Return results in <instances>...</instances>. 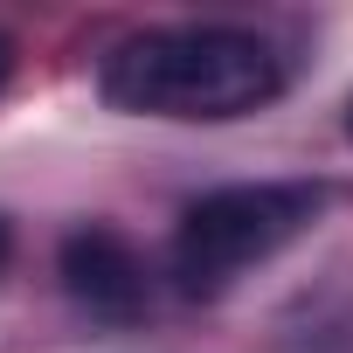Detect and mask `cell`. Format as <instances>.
Instances as JSON below:
<instances>
[{
	"instance_id": "obj_1",
	"label": "cell",
	"mask_w": 353,
	"mask_h": 353,
	"mask_svg": "<svg viewBox=\"0 0 353 353\" xmlns=\"http://www.w3.org/2000/svg\"><path fill=\"white\" fill-rule=\"evenodd\" d=\"M97 90L111 111H132V118L229 125L263 111L284 90V56L236 21H173V28L125 35L104 56Z\"/></svg>"
},
{
	"instance_id": "obj_7",
	"label": "cell",
	"mask_w": 353,
	"mask_h": 353,
	"mask_svg": "<svg viewBox=\"0 0 353 353\" xmlns=\"http://www.w3.org/2000/svg\"><path fill=\"white\" fill-rule=\"evenodd\" d=\"M346 139H353V104H346Z\"/></svg>"
},
{
	"instance_id": "obj_3",
	"label": "cell",
	"mask_w": 353,
	"mask_h": 353,
	"mask_svg": "<svg viewBox=\"0 0 353 353\" xmlns=\"http://www.w3.org/2000/svg\"><path fill=\"white\" fill-rule=\"evenodd\" d=\"M63 291H70L90 319L132 325V319H145V305H152V270H145V256H139V243H132L125 229L83 222V229L63 236Z\"/></svg>"
},
{
	"instance_id": "obj_6",
	"label": "cell",
	"mask_w": 353,
	"mask_h": 353,
	"mask_svg": "<svg viewBox=\"0 0 353 353\" xmlns=\"http://www.w3.org/2000/svg\"><path fill=\"white\" fill-rule=\"evenodd\" d=\"M0 263H8V222H0Z\"/></svg>"
},
{
	"instance_id": "obj_4",
	"label": "cell",
	"mask_w": 353,
	"mask_h": 353,
	"mask_svg": "<svg viewBox=\"0 0 353 353\" xmlns=\"http://www.w3.org/2000/svg\"><path fill=\"white\" fill-rule=\"evenodd\" d=\"M291 353H353V332L319 325V332H298V339H291Z\"/></svg>"
},
{
	"instance_id": "obj_2",
	"label": "cell",
	"mask_w": 353,
	"mask_h": 353,
	"mask_svg": "<svg viewBox=\"0 0 353 353\" xmlns=\"http://www.w3.org/2000/svg\"><path fill=\"white\" fill-rule=\"evenodd\" d=\"M319 208L325 194L312 181H236L188 201L181 229H173V284L188 298H222L284 243H298Z\"/></svg>"
},
{
	"instance_id": "obj_5",
	"label": "cell",
	"mask_w": 353,
	"mask_h": 353,
	"mask_svg": "<svg viewBox=\"0 0 353 353\" xmlns=\"http://www.w3.org/2000/svg\"><path fill=\"white\" fill-rule=\"evenodd\" d=\"M8 77H14V42L0 35V90H8Z\"/></svg>"
}]
</instances>
